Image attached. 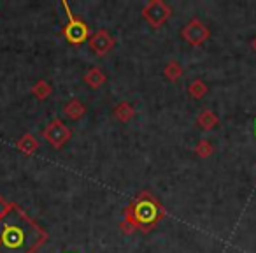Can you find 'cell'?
Wrapping results in <instances>:
<instances>
[{
    "mask_svg": "<svg viewBox=\"0 0 256 253\" xmlns=\"http://www.w3.org/2000/svg\"><path fill=\"white\" fill-rule=\"evenodd\" d=\"M64 113H65V116L68 118V120H81L82 116H84V113H86V107H84V104L81 102V100H78V99H72V100H68L67 104L64 106Z\"/></svg>",
    "mask_w": 256,
    "mask_h": 253,
    "instance_id": "cell-9",
    "label": "cell"
},
{
    "mask_svg": "<svg viewBox=\"0 0 256 253\" xmlns=\"http://www.w3.org/2000/svg\"><path fill=\"white\" fill-rule=\"evenodd\" d=\"M14 206H16L14 202H9V200H6L4 197H0V221L4 220V218L11 213Z\"/></svg>",
    "mask_w": 256,
    "mask_h": 253,
    "instance_id": "cell-17",
    "label": "cell"
},
{
    "mask_svg": "<svg viewBox=\"0 0 256 253\" xmlns=\"http://www.w3.org/2000/svg\"><path fill=\"white\" fill-rule=\"evenodd\" d=\"M134 114H136V109H134L128 102H121L114 107V116H116V120L123 121V123H126V121L132 120Z\"/></svg>",
    "mask_w": 256,
    "mask_h": 253,
    "instance_id": "cell-12",
    "label": "cell"
},
{
    "mask_svg": "<svg viewBox=\"0 0 256 253\" xmlns=\"http://www.w3.org/2000/svg\"><path fill=\"white\" fill-rule=\"evenodd\" d=\"M90 48H92L96 55L104 57V55H107L114 48V39L106 30H96V32L90 37Z\"/></svg>",
    "mask_w": 256,
    "mask_h": 253,
    "instance_id": "cell-7",
    "label": "cell"
},
{
    "mask_svg": "<svg viewBox=\"0 0 256 253\" xmlns=\"http://www.w3.org/2000/svg\"><path fill=\"white\" fill-rule=\"evenodd\" d=\"M167 211L156 197L150 192H140L124 209L123 220L132 225L136 230L150 232L165 218Z\"/></svg>",
    "mask_w": 256,
    "mask_h": 253,
    "instance_id": "cell-2",
    "label": "cell"
},
{
    "mask_svg": "<svg viewBox=\"0 0 256 253\" xmlns=\"http://www.w3.org/2000/svg\"><path fill=\"white\" fill-rule=\"evenodd\" d=\"M164 74H165V78H167L168 81H178V79H181V78H182L184 71H182V67L178 64V62H176V60H170L167 65H165Z\"/></svg>",
    "mask_w": 256,
    "mask_h": 253,
    "instance_id": "cell-14",
    "label": "cell"
},
{
    "mask_svg": "<svg viewBox=\"0 0 256 253\" xmlns=\"http://www.w3.org/2000/svg\"><path fill=\"white\" fill-rule=\"evenodd\" d=\"M120 228H121V232H123V234H126V235H130V234H134V232H136V228H134L130 223H126L124 220L120 223Z\"/></svg>",
    "mask_w": 256,
    "mask_h": 253,
    "instance_id": "cell-18",
    "label": "cell"
},
{
    "mask_svg": "<svg viewBox=\"0 0 256 253\" xmlns=\"http://www.w3.org/2000/svg\"><path fill=\"white\" fill-rule=\"evenodd\" d=\"M42 137L54 148V150H60V148L65 146V143L72 137V132L60 118H54L53 121L48 123L46 129L42 130Z\"/></svg>",
    "mask_w": 256,
    "mask_h": 253,
    "instance_id": "cell-4",
    "label": "cell"
},
{
    "mask_svg": "<svg viewBox=\"0 0 256 253\" xmlns=\"http://www.w3.org/2000/svg\"><path fill=\"white\" fill-rule=\"evenodd\" d=\"M106 79L107 78H106V74H104V71H102V69H98V67L90 69V71L84 74V83L93 90H98L100 86L106 83Z\"/></svg>",
    "mask_w": 256,
    "mask_h": 253,
    "instance_id": "cell-11",
    "label": "cell"
},
{
    "mask_svg": "<svg viewBox=\"0 0 256 253\" xmlns=\"http://www.w3.org/2000/svg\"><path fill=\"white\" fill-rule=\"evenodd\" d=\"M62 8L65 9V13H67V18H68L67 25L64 27V37L70 44H74V46H81L84 41L90 39L88 25H86L81 18H78V16L70 11V8H68V4L65 2V0L62 2Z\"/></svg>",
    "mask_w": 256,
    "mask_h": 253,
    "instance_id": "cell-3",
    "label": "cell"
},
{
    "mask_svg": "<svg viewBox=\"0 0 256 253\" xmlns=\"http://www.w3.org/2000/svg\"><path fill=\"white\" fill-rule=\"evenodd\" d=\"M16 148H18L23 155L30 157V155H34L37 150H39V141H37L32 134H23V136L18 139V143H16Z\"/></svg>",
    "mask_w": 256,
    "mask_h": 253,
    "instance_id": "cell-8",
    "label": "cell"
},
{
    "mask_svg": "<svg viewBox=\"0 0 256 253\" xmlns=\"http://www.w3.org/2000/svg\"><path fill=\"white\" fill-rule=\"evenodd\" d=\"M196 123H198V127L202 130L209 132V130H212L214 127H218L220 120H218L216 113H212L210 109H204V111H200L198 118H196Z\"/></svg>",
    "mask_w": 256,
    "mask_h": 253,
    "instance_id": "cell-10",
    "label": "cell"
},
{
    "mask_svg": "<svg viewBox=\"0 0 256 253\" xmlns=\"http://www.w3.org/2000/svg\"><path fill=\"white\" fill-rule=\"evenodd\" d=\"M251 46H252V50H254V51H256V37H254V39H252V43H251Z\"/></svg>",
    "mask_w": 256,
    "mask_h": 253,
    "instance_id": "cell-19",
    "label": "cell"
},
{
    "mask_svg": "<svg viewBox=\"0 0 256 253\" xmlns=\"http://www.w3.org/2000/svg\"><path fill=\"white\" fill-rule=\"evenodd\" d=\"M181 36H182V39L188 44H192V46H200V44H204L209 39L210 32L198 18H193L192 22L181 30Z\"/></svg>",
    "mask_w": 256,
    "mask_h": 253,
    "instance_id": "cell-6",
    "label": "cell"
},
{
    "mask_svg": "<svg viewBox=\"0 0 256 253\" xmlns=\"http://www.w3.org/2000/svg\"><path fill=\"white\" fill-rule=\"evenodd\" d=\"M48 241V232L16 204L0 221V253H36Z\"/></svg>",
    "mask_w": 256,
    "mask_h": 253,
    "instance_id": "cell-1",
    "label": "cell"
},
{
    "mask_svg": "<svg viewBox=\"0 0 256 253\" xmlns=\"http://www.w3.org/2000/svg\"><path fill=\"white\" fill-rule=\"evenodd\" d=\"M195 153L198 155L200 158H209L210 155L214 153V146L210 144L209 139H202V141H198V144L195 146Z\"/></svg>",
    "mask_w": 256,
    "mask_h": 253,
    "instance_id": "cell-16",
    "label": "cell"
},
{
    "mask_svg": "<svg viewBox=\"0 0 256 253\" xmlns=\"http://www.w3.org/2000/svg\"><path fill=\"white\" fill-rule=\"evenodd\" d=\"M172 15V9L165 4L164 0H151L142 8V18L150 23L153 29H160Z\"/></svg>",
    "mask_w": 256,
    "mask_h": 253,
    "instance_id": "cell-5",
    "label": "cell"
},
{
    "mask_svg": "<svg viewBox=\"0 0 256 253\" xmlns=\"http://www.w3.org/2000/svg\"><path fill=\"white\" fill-rule=\"evenodd\" d=\"M32 95L36 97V99H39V100H46L48 97L53 93V88H51V85L48 81H44V79H39V81L36 83V85L32 86Z\"/></svg>",
    "mask_w": 256,
    "mask_h": 253,
    "instance_id": "cell-13",
    "label": "cell"
},
{
    "mask_svg": "<svg viewBox=\"0 0 256 253\" xmlns=\"http://www.w3.org/2000/svg\"><path fill=\"white\" fill-rule=\"evenodd\" d=\"M207 92H209V86H207L202 79H195V81L188 86V93L193 99H202L204 95H207Z\"/></svg>",
    "mask_w": 256,
    "mask_h": 253,
    "instance_id": "cell-15",
    "label": "cell"
}]
</instances>
